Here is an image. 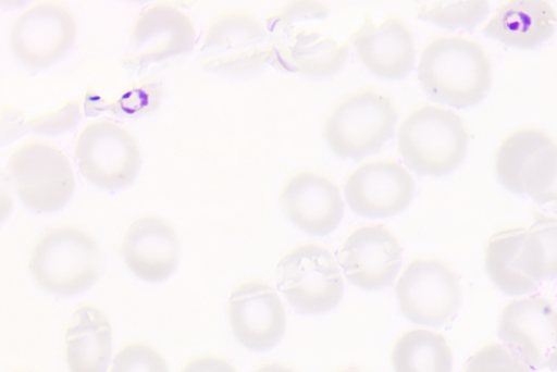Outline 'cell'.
Here are the masks:
<instances>
[{
	"mask_svg": "<svg viewBox=\"0 0 557 372\" xmlns=\"http://www.w3.org/2000/svg\"><path fill=\"white\" fill-rule=\"evenodd\" d=\"M329 8L317 1H293L267 17L271 41L269 63L311 77L334 75L344 65L349 47L338 41L313 17H326Z\"/></svg>",
	"mask_w": 557,
	"mask_h": 372,
	"instance_id": "obj_1",
	"label": "cell"
},
{
	"mask_svg": "<svg viewBox=\"0 0 557 372\" xmlns=\"http://www.w3.org/2000/svg\"><path fill=\"white\" fill-rule=\"evenodd\" d=\"M418 78L433 100L469 107L480 102L490 89L491 62L483 47L471 38L437 36L422 49Z\"/></svg>",
	"mask_w": 557,
	"mask_h": 372,
	"instance_id": "obj_2",
	"label": "cell"
},
{
	"mask_svg": "<svg viewBox=\"0 0 557 372\" xmlns=\"http://www.w3.org/2000/svg\"><path fill=\"white\" fill-rule=\"evenodd\" d=\"M397 137L399 153L411 170L443 176L465 159L469 134L456 112L425 103L405 117Z\"/></svg>",
	"mask_w": 557,
	"mask_h": 372,
	"instance_id": "obj_3",
	"label": "cell"
},
{
	"mask_svg": "<svg viewBox=\"0 0 557 372\" xmlns=\"http://www.w3.org/2000/svg\"><path fill=\"white\" fill-rule=\"evenodd\" d=\"M101 264L102 253L95 238L72 225L42 233L32 248L28 262L38 285L59 295L87 289L96 281Z\"/></svg>",
	"mask_w": 557,
	"mask_h": 372,
	"instance_id": "obj_4",
	"label": "cell"
},
{
	"mask_svg": "<svg viewBox=\"0 0 557 372\" xmlns=\"http://www.w3.org/2000/svg\"><path fill=\"white\" fill-rule=\"evenodd\" d=\"M397 110L392 98L373 88L352 92L330 110L323 134L338 157L359 160L377 152L395 132Z\"/></svg>",
	"mask_w": 557,
	"mask_h": 372,
	"instance_id": "obj_5",
	"label": "cell"
},
{
	"mask_svg": "<svg viewBox=\"0 0 557 372\" xmlns=\"http://www.w3.org/2000/svg\"><path fill=\"white\" fill-rule=\"evenodd\" d=\"M276 284L288 302L307 314L334 309L344 296V282L330 249L301 244L287 250L275 268Z\"/></svg>",
	"mask_w": 557,
	"mask_h": 372,
	"instance_id": "obj_6",
	"label": "cell"
},
{
	"mask_svg": "<svg viewBox=\"0 0 557 372\" xmlns=\"http://www.w3.org/2000/svg\"><path fill=\"white\" fill-rule=\"evenodd\" d=\"M9 165L17 195L29 209L55 212L71 199L75 178L58 146L44 140L24 141L12 152Z\"/></svg>",
	"mask_w": 557,
	"mask_h": 372,
	"instance_id": "obj_7",
	"label": "cell"
},
{
	"mask_svg": "<svg viewBox=\"0 0 557 372\" xmlns=\"http://www.w3.org/2000/svg\"><path fill=\"white\" fill-rule=\"evenodd\" d=\"M74 158L85 178L104 189H120L136 177L140 150L124 126L110 120L85 124L74 142Z\"/></svg>",
	"mask_w": 557,
	"mask_h": 372,
	"instance_id": "obj_8",
	"label": "cell"
},
{
	"mask_svg": "<svg viewBox=\"0 0 557 372\" xmlns=\"http://www.w3.org/2000/svg\"><path fill=\"white\" fill-rule=\"evenodd\" d=\"M395 296L401 313L412 323L441 326L461 302V286L455 271L443 260L418 258L397 280Z\"/></svg>",
	"mask_w": 557,
	"mask_h": 372,
	"instance_id": "obj_9",
	"label": "cell"
},
{
	"mask_svg": "<svg viewBox=\"0 0 557 372\" xmlns=\"http://www.w3.org/2000/svg\"><path fill=\"white\" fill-rule=\"evenodd\" d=\"M76 21L63 2L39 1L21 11L9 27L13 57L30 69L46 67L63 58L74 45Z\"/></svg>",
	"mask_w": 557,
	"mask_h": 372,
	"instance_id": "obj_10",
	"label": "cell"
},
{
	"mask_svg": "<svg viewBox=\"0 0 557 372\" xmlns=\"http://www.w3.org/2000/svg\"><path fill=\"white\" fill-rule=\"evenodd\" d=\"M494 169L508 190L539 198L557 175V144L537 127H521L499 144Z\"/></svg>",
	"mask_w": 557,
	"mask_h": 372,
	"instance_id": "obj_11",
	"label": "cell"
},
{
	"mask_svg": "<svg viewBox=\"0 0 557 372\" xmlns=\"http://www.w3.org/2000/svg\"><path fill=\"white\" fill-rule=\"evenodd\" d=\"M201 52L207 66L234 76L258 73L270 60L271 41L263 24L245 12H228L208 26Z\"/></svg>",
	"mask_w": 557,
	"mask_h": 372,
	"instance_id": "obj_12",
	"label": "cell"
},
{
	"mask_svg": "<svg viewBox=\"0 0 557 372\" xmlns=\"http://www.w3.org/2000/svg\"><path fill=\"white\" fill-rule=\"evenodd\" d=\"M497 333L530 367H546L557 349V309L540 295L511 300L499 313Z\"/></svg>",
	"mask_w": 557,
	"mask_h": 372,
	"instance_id": "obj_13",
	"label": "cell"
},
{
	"mask_svg": "<svg viewBox=\"0 0 557 372\" xmlns=\"http://www.w3.org/2000/svg\"><path fill=\"white\" fill-rule=\"evenodd\" d=\"M416 183L399 162L368 161L346 178L344 195L350 209L366 218H387L405 210L413 198Z\"/></svg>",
	"mask_w": 557,
	"mask_h": 372,
	"instance_id": "obj_14",
	"label": "cell"
},
{
	"mask_svg": "<svg viewBox=\"0 0 557 372\" xmlns=\"http://www.w3.org/2000/svg\"><path fill=\"white\" fill-rule=\"evenodd\" d=\"M338 260L352 285L363 290H377L394 281L401 264V248L383 225H363L345 238Z\"/></svg>",
	"mask_w": 557,
	"mask_h": 372,
	"instance_id": "obj_15",
	"label": "cell"
},
{
	"mask_svg": "<svg viewBox=\"0 0 557 372\" xmlns=\"http://www.w3.org/2000/svg\"><path fill=\"white\" fill-rule=\"evenodd\" d=\"M232 331L249 350L265 351L282 338L286 315L278 295L268 284L248 280L235 287L228 300Z\"/></svg>",
	"mask_w": 557,
	"mask_h": 372,
	"instance_id": "obj_16",
	"label": "cell"
},
{
	"mask_svg": "<svg viewBox=\"0 0 557 372\" xmlns=\"http://www.w3.org/2000/svg\"><path fill=\"white\" fill-rule=\"evenodd\" d=\"M278 202L295 226L313 236L332 233L344 213L336 185L326 176L308 170L298 171L285 181Z\"/></svg>",
	"mask_w": 557,
	"mask_h": 372,
	"instance_id": "obj_17",
	"label": "cell"
},
{
	"mask_svg": "<svg viewBox=\"0 0 557 372\" xmlns=\"http://www.w3.org/2000/svg\"><path fill=\"white\" fill-rule=\"evenodd\" d=\"M195 30L188 15L168 2L145 8L131 30L134 52L127 58L138 67L187 52L194 44Z\"/></svg>",
	"mask_w": 557,
	"mask_h": 372,
	"instance_id": "obj_18",
	"label": "cell"
},
{
	"mask_svg": "<svg viewBox=\"0 0 557 372\" xmlns=\"http://www.w3.org/2000/svg\"><path fill=\"white\" fill-rule=\"evenodd\" d=\"M350 40L363 65L380 78L399 79L413 67L412 34L397 15H387L379 24L366 15Z\"/></svg>",
	"mask_w": 557,
	"mask_h": 372,
	"instance_id": "obj_19",
	"label": "cell"
},
{
	"mask_svg": "<svg viewBox=\"0 0 557 372\" xmlns=\"http://www.w3.org/2000/svg\"><path fill=\"white\" fill-rule=\"evenodd\" d=\"M121 253L127 268L147 282L165 280L180 257V241L174 227L159 215H143L126 228Z\"/></svg>",
	"mask_w": 557,
	"mask_h": 372,
	"instance_id": "obj_20",
	"label": "cell"
},
{
	"mask_svg": "<svg viewBox=\"0 0 557 372\" xmlns=\"http://www.w3.org/2000/svg\"><path fill=\"white\" fill-rule=\"evenodd\" d=\"M557 15L545 0L504 1L483 27L485 35L520 49H533L554 33Z\"/></svg>",
	"mask_w": 557,
	"mask_h": 372,
	"instance_id": "obj_21",
	"label": "cell"
},
{
	"mask_svg": "<svg viewBox=\"0 0 557 372\" xmlns=\"http://www.w3.org/2000/svg\"><path fill=\"white\" fill-rule=\"evenodd\" d=\"M70 372H104L111 354V326L98 308L78 307L64 335Z\"/></svg>",
	"mask_w": 557,
	"mask_h": 372,
	"instance_id": "obj_22",
	"label": "cell"
},
{
	"mask_svg": "<svg viewBox=\"0 0 557 372\" xmlns=\"http://www.w3.org/2000/svg\"><path fill=\"white\" fill-rule=\"evenodd\" d=\"M525 227H506L493 233L485 245L484 266L493 284L507 295H523L536 283L524 274L519 255Z\"/></svg>",
	"mask_w": 557,
	"mask_h": 372,
	"instance_id": "obj_23",
	"label": "cell"
},
{
	"mask_svg": "<svg viewBox=\"0 0 557 372\" xmlns=\"http://www.w3.org/2000/svg\"><path fill=\"white\" fill-rule=\"evenodd\" d=\"M392 364L394 372H451L453 351L442 334L410 330L394 344Z\"/></svg>",
	"mask_w": 557,
	"mask_h": 372,
	"instance_id": "obj_24",
	"label": "cell"
},
{
	"mask_svg": "<svg viewBox=\"0 0 557 372\" xmlns=\"http://www.w3.org/2000/svg\"><path fill=\"white\" fill-rule=\"evenodd\" d=\"M519 264L535 283L557 277V218L534 215L525 227Z\"/></svg>",
	"mask_w": 557,
	"mask_h": 372,
	"instance_id": "obj_25",
	"label": "cell"
},
{
	"mask_svg": "<svg viewBox=\"0 0 557 372\" xmlns=\"http://www.w3.org/2000/svg\"><path fill=\"white\" fill-rule=\"evenodd\" d=\"M416 15L438 26L454 29H470L488 12V2L475 1H435L416 7Z\"/></svg>",
	"mask_w": 557,
	"mask_h": 372,
	"instance_id": "obj_26",
	"label": "cell"
},
{
	"mask_svg": "<svg viewBox=\"0 0 557 372\" xmlns=\"http://www.w3.org/2000/svg\"><path fill=\"white\" fill-rule=\"evenodd\" d=\"M463 372H533L524 360L503 343H486L475 349Z\"/></svg>",
	"mask_w": 557,
	"mask_h": 372,
	"instance_id": "obj_27",
	"label": "cell"
},
{
	"mask_svg": "<svg viewBox=\"0 0 557 372\" xmlns=\"http://www.w3.org/2000/svg\"><path fill=\"white\" fill-rule=\"evenodd\" d=\"M110 372H168V368L152 347L134 342L120 350Z\"/></svg>",
	"mask_w": 557,
	"mask_h": 372,
	"instance_id": "obj_28",
	"label": "cell"
},
{
	"mask_svg": "<svg viewBox=\"0 0 557 372\" xmlns=\"http://www.w3.org/2000/svg\"><path fill=\"white\" fill-rule=\"evenodd\" d=\"M181 372H237L225 359L201 356L189 361Z\"/></svg>",
	"mask_w": 557,
	"mask_h": 372,
	"instance_id": "obj_29",
	"label": "cell"
},
{
	"mask_svg": "<svg viewBox=\"0 0 557 372\" xmlns=\"http://www.w3.org/2000/svg\"><path fill=\"white\" fill-rule=\"evenodd\" d=\"M534 201L549 210L557 212V175L552 185Z\"/></svg>",
	"mask_w": 557,
	"mask_h": 372,
	"instance_id": "obj_30",
	"label": "cell"
},
{
	"mask_svg": "<svg viewBox=\"0 0 557 372\" xmlns=\"http://www.w3.org/2000/svg\"><path fill=\"white\" fill-rule=\"evenodd\" d=\"M255 372H294L292 369L277 364V363H267L258 368Z\"/></svg>",
	"mask_w": 557,
	"mask_h": 372,
	"instance_id": "obj_31",
	"label": "cell"
},
{
	"mask_svg": "<svg viewBox=\"0 0 557 372\" xmlns=\"http://www.w3.org/2000/svg\"><path fill=\"white\" fill-rule=\"evenodd\" d=\"M546 367L552 371L557 372V349L549 357Z\"/></svg>",
	"mask_w": 557,
	"mask_h": 372,
	"instance_id": "obj_32",
	"label": "cell"
},
{
	"mask_svg": "<svg viewBox=\"0 0 557 372\" xmlns=\"http://www.w3.org/2000/svg\"><path fill=\"white\" fill-rule=\"evenodd\" d=\"M336 372H361V371H359L357 369L347 368V369L338 370Z\"/></svg>",
	"mask_w": 557,
	"mask_h": 372,
	"instance_id": "obj_33",
	"label": "cell"
},
{
	"mask_svg": "<svg viewBox=\"0 0 557 372\" xmlns=\"http://www.w3.org/2000/svg\"><path fill=\"white\" fill-rule=\"evenodd\" d=\"M17 372H33V371H17Z\"/></svg>",
	"mask_w": 557,
	"mask_h": 372,
	"instance_id": "obj_34",
	"label": "cell"
}]
</instances>
